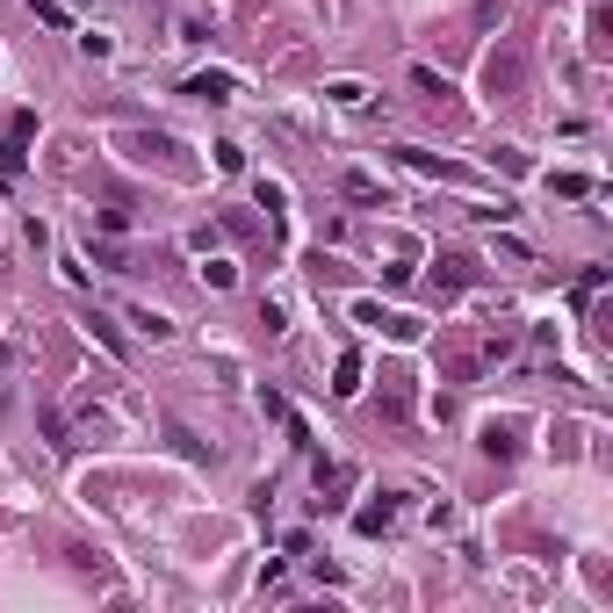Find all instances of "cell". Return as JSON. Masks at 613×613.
Instances as JSON below:
<instances>
[{"instance_id": "1", "label": "cell", "mask_w": 613, "mask_h": 613, "mask_svg": "<svg viewBox=\"0 0 613 613\" xmlns=\"http://www.w3.org/2000/svg\"><path fill=\"white\" fill-rule=\"evenodd\" d=\"M29 137H36V116L22 108V116H15V130L0 137V181H22V145H29Z\"/></svg>"}, {"instance_id": "2", "label": "cell", "mask_w": 613, "mask_h": 613, "mask_svg": "<svg viewBox=\"0 0 613 613\" xmlns=\"http://www.w3.org/2000/svg\"><path fill=\"white\" fill-rule=\"evenodd\" d=\"M188 95H196V102H231V95H238V80H231V73H196V80H188Z\"/></svg>"}, {"instance_id": "3", "label": "cell", "mask_w": 613, "mask_h": 613, "mask_svg": "<svg viewBox=\"0 0 613 613\" xmlns=\"http://www.w3.org/2000/svg\"><path fill=\"white\" fill-rule=\"evenodd\" d=\"M361 390V354H339V368H332V397H354Z\"/></svg>"}, {"instance_id": "4", "label": "cell", "mask_w": 613, "mask_h": 613, "mask_svg": "<svg viewBox=\"0 0 613 613\" xmlns=\"http://www.w3.org/2000/svg\"><path fill=\"white\" fill-rule=\"evenodd\" d=\"M87 332H95V339H102L108 354H116V361H123V354H130V347H123V332H116V325H108L102 310H95V317H87Z\"/></svg>"}, {"instance_id": "5", "label": "cell", "mask_w": 613, "mask_h": 613, "mask_svg": "<svg viewBox=\"0 0 613 613\" xmlns=\"http://www.w3.org/2000/svg\"><path fill=\"white\" fill-rule=\"evenodd\" d=\"M325 95H332V102H339V108H361V102H368V87H361V80H332Z\"/></svg>"}, {"instance_id": "6", "label": "cell", "mask_w": 613, "mask_h": 613, "mask_svg": "<svg viewBox=\"0 0 613 613\" xmlns=\"http://www.w3.org/2000/svg\"><path fill=\"white\" fill-rule=\"evenodd\" d=\"M390 519H397V506L383 498V506H368V512H361V534H390Z\"/></svg>"}, {"instance_id": "7", "label": "cell", "mask_w": 613, "mask_h": 613, "mask_svg": "<svg viewBox=\"0 0 613 613\" xmlns=\"http://www.w3.org/2000/svg\"><path fill=\"white\" fill-rule=\"evenodd\" d=\"M484 80H491V87H512V80H519V58H491Z\"/></svg>"}, {"instance_id": "8", "label": "cell", "mask_w": 613, "mask_h": 613, "mask_svg": "<svg viewBox=\"0 0 613 613\" xmlns=\"http://www.w3.org/2000/svg\"><path fill=\"white\" fill-rule=\"evenodd\" d=\"M599 289H607V267H585V275H578V304H592Z\"/></svg>"}, {"instance_id": "9", "label": "cell", "mask_w": 613, "mask_h": 613, "mask_svg": "<svg viewBox=\"0 0 613 613\" xmlns=\"http://www.w3.org/2000/svg\"><path fill=\"white\" fill-rule=\"evenodd\" d=\"M130 325H137V332H152V339H174V325H166V317H159V310H137V317H130Z\"/></svg>"}, {"instance_id": "10", "label": "cell", "mask_w": 613, "mask_h": 613, "mask_svg": "<svg viewBox=\"0 0 613 613\" xmlns=\"http://www.w3.org/2000/svg\"><path fill=\"white\" fill-rule=\"evenodd\" d=\"M512 447H519V440H512V426H491V433H484V455H512Z\"/></svg>"}, {"instance_id": "11", "label": "cell", "mask_w": 613, "mask_h": 613, "mask_svg": "<svg viewBox=\"0 0 613 613\" xmlns=\"http://www.w3.org/2000/svg\"><path fill=\"white\" fill-rule=\"evenodd\" d=\"M347 196H354V203H376V196H383V188H376V181H368V174H347Z\"/></svg>"}, {"instance_id": "12", "label": "cell", "mask_w": 613, "mask_h": 613, "mask_svg": "<svg viewBox=\"0 0 613 613\" xmlns=\"http://www.w3.org/2000/svg\"><path fill=\"white\" fill-rule=\"evenodd\" d=\"M36 15H44L51 29H65V22H73V15H65V0H36Z\"/></svg>"}]
</instances>
